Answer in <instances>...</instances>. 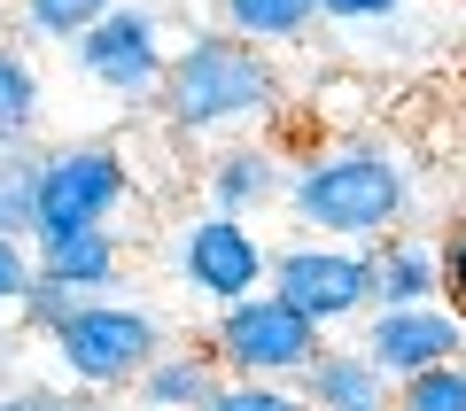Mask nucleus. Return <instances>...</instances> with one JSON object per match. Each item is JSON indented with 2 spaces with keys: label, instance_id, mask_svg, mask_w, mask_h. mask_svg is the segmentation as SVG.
I'll return each instance as SVG.
<instances>
[{
  "label": "nucleus",
  "instance_id": "obj_1",
  "mask_svg": "<svg viewBox=\"0 0 466 411\" xmlns=\"http://www.w3.org/2000/svg\"><path fill=\"white\" fill-rule=\"evenodd\" d=\"M412 164L389 148L381 132H342L327 148H311L288 171V210H296L303 241H342L373 248L389 233H404L412 217Z\"/></svg>",
  "mask_w": 466,
  "mask_h": 411
},
{
  "label": "nucleus",
  "instance_id": "obj_2",
  "mask_svg": "<svg viewBox=\"0 0 466 411\" xmlns=\"http://www.w3.org/2000/svg\"><path fill=\"white\" fill-rule=\"evenodd\" d=\"M164 125L179 140H218V132H249V125H272L280 116V70H272L265 47L233 32H195L179 55H171V78L156 94Z\"/></svg>",
  "mask_w": 466,
  "mask_h": 411
},
{
  "label": "nucleus",
  "instance_id": "obj_3",
  "mask_svg": "<svg viewBox=\"0 0 466 411\" xmlns=\"http://www.w3.org/2000/svg\"><path fill=\"white\" fill-rule=\"evenodd\" d=\"M47 349H55V365H63L70 388H86V396H133L140 373L171 349V334H164V318H156L148 303L94 296V303H78V318H70Z\"/></svg>",
  "mask_w": 466,
  "mask_h": 411
},
{
  "label": "nucleus",
  "instance_id": "obj_4",
  "mask_svg": "<svg viewBox=\"0 0 466 411\" xmlns=\"http://www.w3.org/2000/svg\"><path fill=\"white\" fill-rule=\"evenodd\" d=\"M202 349L218 357V373H226V380H280V388H303V373L327 357V334H319L303 311H288V303L265 287V296L218 311Z\"/></svg>",
  "mask_w": 466,
  "mask_h": 411
},
{
  "label": "nucleus",
  "instance_id": "obj_5",
  "mask_svg": "<svg viewBox=\"0 0 466 411\" xmlns=\"http://www.w3.org/2000/svg\"><path fill=\"white\" fill-rule=\"evenodd\" d=\"M133 202H140V179L116 140H63V148L39 155V233H86V226L116 233V217Z\"/></svg>",
  "mask_w": 466,
  "mask_h": 411
},
{
  "label": "nucleus",
  "instance_id": "obj_6",
  "mask_svg": "<svg viewBox=\"0 0 466 411\" xmlns=\"http://www.w3.org/2000/svg\"><path fill=\"white\" fill-rule=\"evenodd\" d=\"M171 280L187 296H202L210 311H233L272 287V248L249 217H226V210H195L179 233H171Z\"/></svg>",
  "mask_w": 466,
  "mask_h": 411
},
{
  "label": "nucleus",
  "instance_id": "obj_7",
  "mask_svg": "<svg viewBox=\"0 0 466 411\" xmlns=\"http://www.w3.org/2000/svg\"><path fill=\"white\" fill-rule=\"evenodd\" d=\"M272 296L288 311H303L319 334L373 318V248H342V241H296L272 248Z\"/></svg>",
  "mask_w": 466,
  "mask_h": 411
},
{
  "label": "nucleus",
  "instance_id": "obj_8",
  "mask_svg": "<svg viewBox=\"0 0 466 411\" xmlns=\"http://www.w3.org/2000/svg\"><path fill=\"white\" fill-rule=\"evenodd\" d=\"M70 63H78L86 85H101V94H116V101H156L164 78H171L164 24H156V8H140V0H116L109 16L70 47Z\"/></svg>",
  "mask_w": 466,
  "mask_h": 411
},
{
  "label": "nucleus",
  "instance_id": "obj_9",
  "mask_svg": "<svg viewBox=\"0 0 466 411\" xmlns=\"http://www.w3.org/2000/svg\"><path fill=\"white\" fill-rule=\"evenodd\" d=\"M373 365L389 380H420V373H443V365H466V318L451 303H420V311H373L366 334H358Z\"/></svg>",
  "mask_w": 466,
  "mask_h": 411
},
{
  "label": "nucleus",
  "instance_id": "obj_10",
  "mask_svg": "<svg viewBox=\"0 0 466 411\" xmlns=\"http://www.w3.org/2000/svg\"><path fill=\"white\" fill-rule=\"evenodd\" d=\"M202 210H226V217H257L272 202H288V164L265 148V140H226V148L202 164Z\"/></svg>",
  "mask_w": 466,
  "mask_h": 411
},
{
  "label": "nucleus",
  "instance_id": "obj_11",
  "mask_svg": "<svg viewBox=\"0 0 466 411\" xmlns=\"http://www.w3.org/2000/svg\"><path fill=\"white\" fill-rule=\"evenodd\" d=\"M420 303H443V241L404 226L373 241V311H420Z\"/></svg>",
  "mask_w": 466,
  "mask_h": 411
},
{
  "label": "nucleus",
  "instance_id": "obj_12",
  "mask_svg": "<svg viewBox=\"0 0 466 411\" xmlns=\"http://www.w3.org/2000/svg\"><path fill=\"white\" fill-rule=\"evenodd\" d=\"M303 411H397V380L366 349H334L303 373Z\"/></svg>",
  "mask_w": 466,
  "mask_h": 411
},
{
  "label": "nucleus",
  "instance_id": "obj_13",
  "mask_svg": "<svg viewBox=\"0 0 466 411\" xmlns=\"http://www.w3.org/2000/svg\"><path fill=\"white\" fill-rule=\"evenodd\" d=\"M32 256H39V272H55V280L78 287V296H101V287H116V272H125V241H116L109 226H86V233H39Z\"/></svg>",
  "mask_w": 466,
  "mask_h": 411
},
{
  "label": "nucleus",
  "instance_id": "obj_14",
  "mask_svg": "<svg viewBox=\"0 0 466 411\" xmlns=\"http://www.w3.org/2000/svg\"><path fill=\"white\" fill-rule=\"evenodd\" d=\"M218 388H226V373H218L210 349H164V357L140 373L133 404L140 411H210Z\"/></svg>",
  "mask_w": 466,
  "mask_h": 411
},
{
  "label": "nucleus",
  "instance_id": "obj_15",
  "mask_svg": "<svg viewBox=\"0 0 466 411\" xmlns=\"http://www.w3.org/2000/svg\"><path fill=\"white\" fill-rule=\"evenodd\" d=\"M39 116H47V85H39L32 55L0 39V148H39Z\"/></svg>",
  "mask_w": 466,
  "mask_h": 411
},
{
  "label": "nucleus",
  "instance_id": "obj_16",
  "mask_svg": "<svg viewBox=\"0 0 466 411\" xmlns=\"http://www.w3.org/2000/svg\"><path fill=\"white\" fill-rule=\"evenodd\" d=\"M319 24V0H218V32L249 39V47H288Z\"/></svg>",
  "mask_w": 466,
  "mask_h": 411
},
{
  "label": "nucleus",
  "instance_id": "obj_17",
  "mask_svg": "<svg viewBox=\"0 0 466 411\" xmlns=\"http://www.w3.org/2000/svg\"><path fill=\"white\" fill-rule=\"evenodd\" d=\"M39 155L47 148H0V241L39 233Z\"/></svg>",
  "mask_w": 466,
  "mask_h": 411
},
{
  "label": "nucleus",
  "instance_id": "obj_18",
  "mask_svg": "<svg viewBox=\"0 0 466 411\" xmlns=\"http://www.w3.org/2000/svg\"><path fill=\"white\" fill-rule=\"evenodd\" d=\"M78 303H94V296L63 287L55 272H32V287H24V303H16V334H39V342H55V334L78 318Z\"/></svg>",
  "mask_w": 466,
  "mask_h": 411
},
{
  "label": "nucleus",
  "instance_id": "obj_19",
  "mask_svg": "<svg viewBox=\"0 0 466 411\" xmlns=\"http://www.w3.org/2000/svg\"><path fill=\"white\" fill-rule=\"evenodd\" d=\"M16 8H24V32H32V39H55V47L70 39V47H78L116 0H16Z\"/></svg>",
  "mask_w": 466,
  "mask_h": 411
},
{
  "label": "nucleus",
  "instance_id": "obj_20",
  "mask_svg": "<svg viewBox=\"0 0 466 411\" xmlns=\"http://www.w3.org/2000/svg\"><path fill=\"white\" fill-rule=\"evenodd\" d=\"M397 411H466V365H443V373H420L397 388Z\"/></svg>",
  "mask_w": 466,
  "mask_h": 411
},
{
  "label": "nucleus",
  "instance_id": "obj_21",
  "mask_svg": "<svg viewBox=\"0 0 466 411\" xmlns=\"http://www.w3.org/2000/svg\"><path fill=\"white\" fill-rule=\"evenodd\" d=\"M210 411H303V388H280V380H226L210 396Z\"/></svg>",
  "mask_w": 466,
  "mask_h": 411
},
{
  "label": "nucleus",
  "instance_id": "obj_22",
  "mask_svg": "<svg viewBox=\"0 0 466 411\" xmlns=\"http://www.w3.org/2000/svg\"><path fill=\"white\" fill-rule=\"evenodd\" d=\"M32 272H39L32 241H0V311H16V303H24V287H32Z\"/></svg>",
  "mask_w": 466,
  "mask_h": 411
},
{
  "label": "nucleus",
  "instance_id": "obj_23",
  "mask_svg": "<svg viewBox=\"0 0 466 411\" xmlns=\"http://www.w3.org/2000/svg\"><path fill=\"white\" fill-rule=\"evenodd\" d=\"M443 303L466 318V217L443 233Z\"/></svg>",
  "mask_w": 466,
  "mask_h": 411
},
{
  "label": "nucleus",
  "instance_id": "obj_24",
  "mask_svg": "<svg viewBox=\"0 0 466 411\" xmlns=\"http://www.w3.org/2000/svg\"><path fill=\"white\" fill-rule=\"evenodd\" d=\"M404 0H319V24H397Z\"/></svg>",
  "mask_w": 466,
  "mask_h": 411
},
{
  "label": "nucleus",
  "instance_id": "obj_25",
  "mask_svg": "<svg viewBox=\"0 0 466 411\" xmlns=\"http://www.w3.org/2000/svg\"><path fill=\"white\" fill-rule=\"evenodd\" d=\"M32 411H116L109 396H86V388H24Z\"/></svg>",
  "mask_w": 466,
  "mask_h": 411
},
{
  "label": "nucleus",
  "instance_id": "obj_26",
  "mask_svg": "<svg viewBox=\"0 0 466 411\" xmlns=\"http://www.w3.org/2000/svg\"><path fill=\"white\" fill-rule=\"evenodd\" d=\"M16 357H24V334H0V388H8V373H16Z\"/></svg>",
  "mask_w": 466,
  "mask_h": 411
},
{
  "label": "nucleus",
  "instance_id": "obj_27",
  "mask_svg": "<svg viewBox=\"0 0 466 411\" xmlns=\"http://www.w3.org/2000/svg\"><path fill=\"white\" fill-rule=\"evenodd\" d=\"M0 411H32V404H24V388H0Z\"/></svg>",
  "mask_w": 466,
  "mask_h": 411
}]
</instances>
